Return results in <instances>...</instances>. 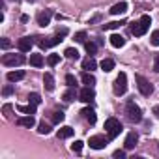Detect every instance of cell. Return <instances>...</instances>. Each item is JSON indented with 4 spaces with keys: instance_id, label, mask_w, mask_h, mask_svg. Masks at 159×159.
<instances>
[{
    "instance_id": "obj_21",
    "label": "cell",
    "mask_w": 159,
    "mask_h": 159,
    "mask_svg": "<svg viewBox=\"0 0 159 159\" xmlns=\"http://www.w3.org/2000/svg\"><path fill=\"white\" fill-rule=\"evenodd\" d=\"M111 45H112V47H116V49H120V47H124V45H125V39H124L120 34H112V36H111Z\"/></svg>"
},
{
    "instance_id": "obj_15",
    "label": "cell",
    "mask_w": 159,
    "mask_h": 159,
    "mask_svg": "<svg viewBox=\"0 0 159 159\" xmlns=\"http://www.w3.org/2000/svg\"><path fill=\"white\" fill-rule=\"evenodd\" d=\"M6 77H8L10 83H17V81H21V79H25V71L23 69H15V71H10Z\"/></svg>"
},
{
    "instance_id": "obj_30",
    "label": "cell",
    "mask_w": 159,
    "mask_h": 159,
    "mask_svg": "<svg viewBox=\"0 0 159 159\" xmlns=\"http://www.w3.org/2000/svg\"><path fill=\"white\" fill-rule=\"evenodd\" d=\"M28 103H32V105H36V107H38V105L41 103V96H39V94H36V92H34V94H30V96H28Z\"/></svg>"
},
{
    "instance_id": "obj_20",
    "label": "cell",
    "mask_w": 159,
    "mask_h": 159,
    "mask_svg": "<svg viewBox=\"0 0 159 159\" xmlns=\"http://www.w3.org/2000/svg\"><path fill=\"white\" fill-rule=\"evenodd\" d=\"M43 84H45V90H49V92L54 90V79H52L51 73H45L43 75Z\"/></svg>"
},
{
    "instance_id": "obj_25",
    "label": "cell",
    "mask_w": 159,
    "mask_h": 159,
    "mask_svg": "<svg viewBox=\"0 0 159 159\" xmlns=\"http://www.w3.org/2000/svg\"><path fill=\"white\" fill-rule=\"evenodd\" d=\"M99 66H101V69H103V71H107V73H109V71H112V69H114V60H112V58H105Z\"/></svg>"
},
{
    "instance_id": "obj_23",
    "label": "cell",
    "mask_w": 159,
    "mask_h": 159,
    "mask_svg": "<svg viewBox=\"0 0 159 159\" xmlns=\"http://www.w3.org/2000/svg\"><path fill=\"white\" fill-rule=\"evenodd\" d=\"M17 111H19V112H25V114H36V105H32V103H28V105H19Z\"/></svg>"
},
{
    "instance_id": "obj_11",
    "label": "cell",
    "mask_w": 159,
    "mask_h": 159,
    "mask_svg": "<svg viewBox=\"0 0 159 159\" xmlns=\"http://www.w3.org/2000/svg\"><path fill=\"white\" fill-rule=\"evenodd\" d=\"M32 45H34V39L28 38V36H25V38H21V39L17 41V49H19L21 52H28V51L32 49Z\"/></svg>"
},
{
    "instance_id": "obj_26",
    "label": "cell",
    "mask_w": 159,
    "mask_h": 159,
    "mask_svg": "<svg viewBox=\"0 0 159 159\" xmlns=\"http://www.w3.org/2000/svg\"><path fill=\"white\" fill-rule=\"evenodd\" d=\"M64 118H66V114H64L62 111H54V112H52V116H51L52 124H62V122H64Z\"/></svg>"
},
{
    "instance_id": "obj_8",
    "label": "cell",
    "mask_w": 159,
    "mask_h": 159,
    "mask_svg": "<svg viewBox=\"0 0 159 159\" xmlns=\"http://www.w3.org/2000/svg\"><path fill=\"white\" fill-rule=\"evenodd\" d=\"M135 79H137V86H139V90H140V94H142V96H150V94L153 92V86L146 81L142 75H137Z\"/></svg>"
},
{
    "instance_id": "obj_35",
    "label": "cell",
    "mask_w": 159,
    "mask_h": 159,
    "mask_svg": "<svg viewBox=\"0 0 159 159\" xmlns=\"http://www.w3.org/2000/svg\"><path fill=\"white\" fill-rule=\"evenodd\" d=\"M66 83H67V86H77V79L73 75H66Z\"/></svg>"
},
{
    "instance_id": "obj_33",
    "label": "cell",
    "mask_w": 159,
    "mask_h": 159,
    "mask_svg": "<svg viewBox=\"0 0 159 159\" xmlns=\"http://www.w3.org/2000/svg\"><path fill=\"white\" fill-rule=\"evenodd\" d=\"M84 47H86V52H88V54H94V52H96V49H98V45H96L94 41H86V43H84Z\"/></svg>"
},
{
    "instance_id": "obj_28",
    "label": "cell",
    "mask_w": 159,
    "mask_h": 159,
    "mask_svg": "<svg viewBox=\"0 0 159 159\" xmlns=\"http://www.w3.org/2000/svg\"><path fill=\"white\" fill-rule=\"evenodd\" d=\"M38 133H39V135H49V133H51V125L45 124V122H41V124L38 125Z\"/></svg>"
},
{
    "instance_id": "obj_31",
    "label": "cell",
    "mask_w": 159,
    "mask_h": 159,
    "mask_svg": "<svg viewBox=\"0 0 159 159\" xmlns=\"http://www.w3.org/2000/svg\"><path fill=\"white\" fill-rule=\"evenodd\" d=\"M58 62H60V54H54V52L49 54V58H47V64H49V66H56Z\"/></svg>"
},
{
    "instance_id": "obj_14",
    "label": "cell",
    "mask_w": 159,
    "mask_h": 159,
    "mask_svg": "<svg viewBox=\"0 0 159 159\" xmlns=\"http://www.w3.org/2000/svg\"><path fill=\"white\" fill-rule=\"evenodd\" d=\"M17 124H19V125H23V127H34V125H36V120H34V116H32V114H26V116L17 118Z\"/></svg>"
},
{
    "instance_id": "obj_13",
    "label": "cell",
    "mask_w": 159,
    "mask_h": 159,
    "mask_svg": "<svg viewBox=\"0 0 159 159\" xmlns=\"http://www.w3.org/2000/svg\"><path fill=\"white\" fill-rule=\"evenodd\" d=\"M81 114H83V118L88 122V124H96V120H98V116H96V111L94 109H90V107H86V109H83L81 111Z\"/></svg>"
},
{
    "instance_id": "obj_40",
    "label": "cell",
    "mask_w": 159,
    "mask_h": 159,
    "mask_svg": "<svg viewBox=\"0 0 159 159\" xmlns=\"http://www.w3.org/2000/svg\"><path fill=\"white\" fill-rule=\"evenodd\" d=\"M10 45H11V43H10V39H8V38H4V39H2V49H8Z\"/></svg>"
},
{
    "instance_id": "obj_41",
    "label": "cell",
    "mask_w": 159,
    "mask_h": 159,
    "mask_svg": "<svg viewBox=\"0 0 159 159\" xmlns=\"http://www.w3.org/2000/svg\"><path fill=\"white\" fill-rule=\"evenodd\" d=\"M153 114L159 118V105H155V107H153Z\"/></svg>"
},
{
    "instance_id": "obj_22",
    "label": "cell",
    "mask_w": 159,
    "mask_h": 159,
    "mask_svg": "<svg viewBox=\"0 0 159 159\" xmlns=\"http://www.w3.org/2000/svg\"><path fill=\"white\" fill-rule=\"evenodd\" d=\"M96 67H98V62H96L92 56H88V58L83 62V69H84V71H94Z\"/></svg>"
},
{
    "instance_id": "obj_42",
    "label": "cell",
    "mask_w": 159,
    "mask_h": 159,
    "mask_svg": "<svg viewBox=\"0 0 159 159\" xmlns=\"http://www.w3.org/2000/svg\"><path fill=\"white\" fill-rule=\"evenodd\" d=\"M26 2H34V0H26Z\"/></svg>"
},
{
    "instance_id": "obj_29",
    "label": "cell",
    "mask_w": 159,
    "mask_h": 159,
    "mask_svg": "<svg viewBox=\"0 0 159 159\" xmlns=\"http://www.w3.org/2000/svg\"><path fill=\"white\" fill-rule=\"evenodd\" d=\"M64 54H66L69 60H77V58H79V51H77V49H71V47H69V49H66V52H64Z\"/></svg>"
},
{
    "instance_id": "obj_38",
    "label": "cell",
    "mask_w": 159,
    "mask_h": 159,
    "mask_svg": "<svg viewBox=\"0 0 159 159\" xmlns=\"http://www.w3.org/2000/svg\"><path fill=\"white\" fill-rule=\"evenodd\" d=\"M112 155H114L116 159H124V157H125V152H124V150H116Z\"/></svg>"
},
{
    "instance_id": "obj_32",
    "label": "cell",
    "mask_w": 159,
    "mask_h": 159,
    "mask_svg": "<svg viewBox=\"0 0 159 159\" xmlns=\"http://www.w3.org/2000/svg\"><path fill=\"white\" fill-rule=\"evenodd\" d=\"M150 43L153 47H159V30H153L152 32V38H150Z\"/></svg>"
},
{
    "instance_id": "obj_3",
    "label": "cell",
    "mask_w": 159,
    "mask_h": 159,
    "mask_svg": "<svg viewBox=\"0 0 159 159\" xmlns=\"http://www.w3.org/2000/svg\"><path fill=\"white\" fill-rule=\"evenodd\" d=\"M122 124H120V120H116V118H107L105 120V131L109 133V139L112 140V139H116L120 133H122Z\"/></svg>"
},
{
    "instance_id": "obj_18",
    "label": "cell",
    "mask_w": 159,
    "mask_h": 159,
    "mask_svg": "<svg viewBox=\"0 0 159 159\" xmlns=\"http://www.w3.org/2000/svg\"><path fill=\"white\" fill-rule=\"evenodd\" d=\"M73 133H75V129L73 127H69V125H64V127H60L58 129V139H69V137H73Z\"/></svg>"
},
{
    "instance_id": "obj_1",
    "label": "cell",
    "mask_w": 159,
    "mask_h": 159,
    "mask_svg": "<svg viewBox=\"0 0 159 159\" xmlns=\"http://www.w3.org/2000/svg\"><path fill=\"white\" fill-rule=\"evenodd\" d=\"M150 25H152L150 15H142L137 23H133V25H131V34H133V36H137V38H140V36H144V34L148 32Z\"/></svg>"
},
{
    "instance_id": "obj_24",
    "label": "cell",
    "mask_w": 159,
    "mask_h": 159,
    "mask_svg": "<svg viewBox=\"0 0 159 159\" xmlns=\"http://www.w3.org/2000/svg\"><path fill=\"white\" fill-rule=\"evenodd\" d=\"M30 66L41 67V66H43V56H41V54H30Z\"/></svg>"
},
{
    "instance_id": "obj_39",
    "label": "cell",
    "mask_w": 159,
    "mask_h": 159,
    "mask_svg": "<svg viewBox=\"0 0 159 159\" xmlns=\"http://www.w3.org/2000/svg\"><path fill=\"white\" fill-rule=\"evenodd\" d=\"M11 94H13V86H6L2 90V96H11Z\"/></svg>"
},
{
    "instance_id": "obj_27",
    "label": "cell",
    "mask_w": 159,
    "mask_h": 159,
    "mask_svg": "<svg viewBox=\"0 0 159 159\" xmlns=\"http://www.w3.org/2000/svg\"><path fill=\"white\" fill-rule=\"evenodd\" d=\"M122 25H125V21H114V23H107V25H103V30H114V28H120Z\"/></svg>"
},
{
    "instance_id": "obj_17",
    "label": "cell",
    "mask_w": 159,
    "mask_h": 159,
    "mask_svg": "<svg viewBox=\"0 0 159 159\" xmlns=\"http://www.w3.org/2000/svg\"><path fill=\"white\" fill-rule=\"evenodd\" d=\"M77 96H79V92H77V86H69V88L64 92V96H62V98H64V101H67V103H69V101H73Z\"/></svg>"
},
{
    "instance_id": "obj_9",
    "label": "cell",
    "mask_w": 159,
    "mask_h": 159,
    "mask_svg": "<svg viewBox=\"0 0 159 159\" xmlns=\"http://www.w3.org/2000/svg\"><path fill=\"white\" fill-rule=\"evenodd\" d=\"M79 99L84 101V103L94 101V99H96V92H94V88H92V86H84L81 92H79Z\"/></svg>"
},
{
    "instance_id": "obj_4",
    "label": "cell",
    "mask_w": 159,
    "mask_h": 159,
    "mask_svg": "<svg viewBox=\"0 0 159 159\" xmlns=\"http://www.w3.org/2000/svg\"><path fill=\"white\" fill-rule=\"evenodd\" d=\"M67 36V28H62V30H58L52 38H47V39H41L39 41V47L41 49H49V47H54V45H58L64 38Z\"/></svg>"
},
{
    "instance_id": "obj_37",
    "label": "cell",
    "mask_w": 159,
    "mask_h": 159,
    "mask_svg": "<svg viewBox=\"0 0 159 159\" xmlns=\"http://www.w3.org/2000/svg\"><path fill=\"white\" fill-rule=\"evenodd\" d=\"M153 71H155V73H159V54H155V56H153Z\"/></svg>"
},
{
    "instance_id": "obj_10",
    "label": "cell",
    "mask_w": 159,
    "mask_h": 159,
    "mask_svg": "<svg viewBox=\"0 0 159 159\" xmlns=\"http://www.w3.org/2000/svg\"><path fill=\"white\" fill-rule=\"evenodd\" d=\"M51 19H52V10L39 11V13H38V17H36V21H38V25H39V26H47V25L51 23Z\"/></svg>"
},
{
    "instance_id": "obj_7",
    "label": "cell",
    "mask_w": 159,
    "mask_h": 159,
    "mask_svg": "<svg viewBox=\"0 0 159 159\" xmlns=\"http://www.w3.org/2000/svg\"><path fill=\"white\" fill-rule=\"evenodd\" d=\"M109 140H111V139H105L103 135H94V137H90L88 144H90V148H94V150H103V148L109 144Z\"/></svg>"
},
{
    "instance_id": "obj_2",
    "label": "cell",
    "mask_w": 159,
    "mask_h": 159,
    "mask_svg": "<svg viewBox=\"0 0 159 159\" xmlns=\"http://www.w3.org/2000/svg\"><path fill=\"white\" fill-rule=\"evenodd\" d=\"M125 116H127V120L133 122V124H139V122L142 120V111H140V107H139L133 99H129V101L125 103Z\"/></svg>"
},
{
    "instance_id": "obj_5",
    "label": "cell",
    "mask_w": 159,
    "mask_h": 159,
    "mask_svg": "<svg viewBox=\"0 0 159 159\" xmlns=\"http://www.w3.org/2000/svg\"><path fill=\"white\" fill-rule=\"evenodd\" d=\"M112 90L116 96H124L127 92V75L122 71L116 79H114V84H112Z\"/></svg>"
},
{
    "instance_id": "obj_6",
    "label": "cell",
    "mask_w": 159,
    "mask_h": 159,
    "mask_svg": "<svg viewBox=\"0 0 159 159\" xmlns=\"http://www.w3.org/2000/svg\"><path fill=\"white\" fill-rule=\"evenodd\" d=\"M26 62V58L23 56V54H11V52H8V54H4L2 56V64L4 66H21V64H25Z\"/></svg>"
},
{
    "instance_id": "obj_36",
    "label": "cell",
    "mask_w": 159,
    "mask_h": 159,
    "mask_svg": "<svg viewBox=\"0 0 159 159\" xmlns=\"http://www.w3.org/2000/svg\"><path fill=\"white\" fill-rule=\"evenodd\" d=\"M71 150L79 153V152H81V150H83V142H81V140H75V142L71 144Z\"/></svg>"
},
{
    "instance_id": "obj_12",
    "label": "cell",
    "mask_w": 159,
    "mask_h": 159,
    "mask_svg": "<svg viewBox=\"0 0 159 159\" xmlns=\"http://www.w3.org/2000/svg\"><path fill=\"white\" fill-rule=\"evenodd\" d=\"M137 142H139V135H137V131H129L127 137H125L124 146H125V150H133V148L137 146Z\"/></svg>"
},
{
    "instance_id": "obj_16",
    "label": "cell",
    "mask_w": 159,
    "mask_h": 159,
    "mask_svg": "<svg viewBox=\"0 0 159 159\" xmlns=\"http://www.w3.org/2000/svg\"><path fill=\"white\" fill-rule=\"evenodd\" d=\"M125 11H127V2H118V4H114L111 8V13L112 15H124Z\"/></svg>"
},
{
    "instance_id": "obj_34",
    "label": "cell",
    "mask_w": 159,
    "mask_h": 159,
    "mask_svg": "<svg viewBox=\"0 0 159 159\" xmlns=\"http://www.w3.org/2000/svg\"><path fill=\"white\" fill-rule=\"evenodd\" d=\"M75 41H79V43H86V32H77V34H75Z\"/></svg>"
},
{
    "instance_id": "obj_19",
    "label": "cell",
    "mask_w": 159,
    "mask_h": 159,
    "mask_svg": "<svg viewBox=\"0 0 159 159\" xmlns=\"http://www.w3.org/2000/svg\"><path fill=\"white\" fill-rule=\"evenodd\" d=\"M81 79H83V83H84L86 86H94V84H96V77L92 75V71H83Z\"/></svg>"
}]
</instances>
